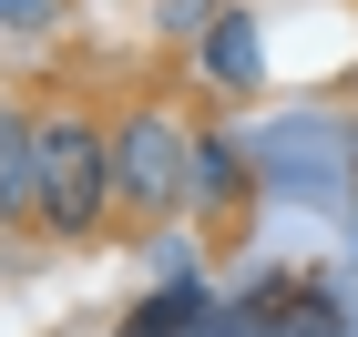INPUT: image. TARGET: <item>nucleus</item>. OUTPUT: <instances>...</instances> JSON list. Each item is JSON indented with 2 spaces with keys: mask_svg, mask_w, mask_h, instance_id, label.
<instances>
[{
  "mask_svg": "<svg viewBox=\"0 0 358 337\" xmlns=\"http://www.w3.org/2000/svg\"><path fill=\"white\" fill-rule=\"evenodd\" d=\"M215 72H256V31H246V21L215 31Z\"/></svg>",
  "mask_w": 358,
  "mask_h": 337,
  "instance_id": "4",
  "label": "nucleus"
},
{
  "mask_svg": "<svg viewBox=\"0 0 358 337\" xmlns=\"http://www.w3.org/2000/svg\"><path fill=\"white\" fill-rule=\"evenodd\" d=\"M0 215H41V133H0Z\"/></svg>",
  "mask_w": 358,
  "mask_h": 337,
  "instance_id": "3",
  "label": "nucleus"
},
{
  "mask_svg": "<svg viewBox=\"0 0 358 337\" xmlns=\"http://www.w3.org/2000/svg\"><path fill=\"white\" fill-rule=\"evenodd\" d=\"M113 174V143L103 133H83V123H41V215L62 225V235H83L92 215H103V184Z\"/></svg>",
  "mask_w": 358,
  "mask_h": 337,
  "instance_id": "1",
  "label": "nucleus"
},
{
  "mask_svg": "<svg viewBox=\"0 0 358 337\" xmlns=\"http://www.w3.org/2000/svg\"><path fill=\"white\" fill-rule=\"evenodd\" d=\"M41 10H52V0H0V21H21V31L41 21Z\"/></svg>",
  "mask_w": 358,
  "mask_h": 337,
  "instance_id": "6",
  "label": "nucleus"
},
{
  "mask_svg": "<svg viewBox=\"0 0 358 337\" xmlns=\"http://www.w3.org/2000/svg\"><path fill=\"white\" fill-rule=\"evenodd\" d=\"M113 164H123V195L134 204H174V133L164 123H134L113 143Z\"/></svg>",
  "mask_w": 358,
  "mask_h": 337,
  "instance_id": "2",
  "label": "nucleus"
},
{
  "mask_svg": "<svg viewBox=\"0 0 358 337\" xmlns=\"http://www.w3.org/2000/svg\"><path fill=\"white\" fill-rule=\"evenodd\" d=\"M225 184H236V164H225V143H205L194 153V195H225Z\"/></svg>",
  "mask_w": 358,
  "mask_h": 337,
  "instance_id": "5",
  "label": "nucleus"
}]
</instances>
